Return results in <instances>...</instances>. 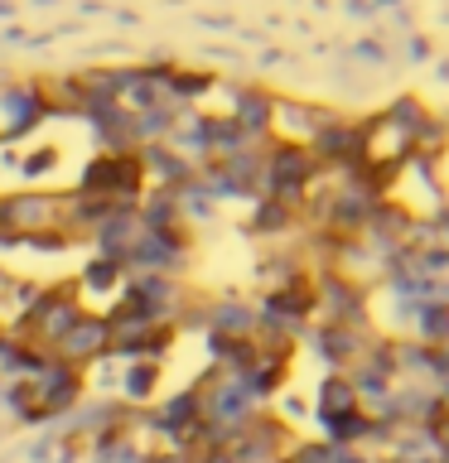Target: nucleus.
I'll list each match as a JSON object with an SVG mask.
<instances>
[{
  "instance_id": "nucleus-1",
  "label": "nucleus",
  "mask_w": 449,
  "mask_h": 463,
  "mask_svg": "<svg viewBox=\"0 0 449 463\" xmlns=\"http://www.w3.org/2000/svg\"><path fill=\"white\" fill-rule=\"evenodd\" d=\"M72 188L92 198H107L111 208H136L145 194V165L140 150H92L72 174Z\"/></svg>"
},
{
  "instance_id": "nucleus-2",
  "label": "nucleus",
  "mask_w": 449,
  "mask_h": 463,
  "mask_svg": "<svg viewBox=\"0 0 449 463\" xmlns=\"http://www.w3.org/2000/svg\"><path fill=\"white\" fill-rule=\"evenodd\" d=\"M87 309L78 299V289H72V280H43L39 299L29 304V314L14 324L10 333L14 338H24L29 347H39V353H53V343L63 338V333L78 324Z\"/></svg>"
},
{
  "instance_id": "nucleus-3",
  "label": "nucleus",
  "mask_w": 449,
  "mask_h": 463,
  "mask_svg": "<svg viewBox=\"0 0 449 463\" xmlns=\"http://www.w3.org/2000/svg\"><path fill=\"white\" fill-rule=\"evenodd\" d=\"M24 391H29V411H24L20 425L29 430V425H49V420H63L72 405L87 396V376H82L78 367H68V362L49 357V362H43V367L24 382Z\"/></svg>"
},
{
  "instance_id": "nucleus-4",
  "label": "nucleus",
  "mask_w": 449,
  "mask_h": 463,
  "mask_svg": "<svg viewBox=\"0 0 449 463\" xmlns=\"http://www.w3.org/2000/svg\"><path fill=\"white\" fill-rule=\"evenodd\" d=\"M107 353H111V324H107V314H97V309H87L78 324L53 343V357L68 362V367H78V372H87L97 357H107Z\"/></svg>"
},
{
  "instance_id": "nucleus-5",
  "label": "nucleus",
  "mask_w": 449,
  "mask_h": 463,
  "mask_svg": "<svg viewBox=\"0 0 449 463\" xmlns=\"http://www.w3.org/2000/svg\"><path fill=\"white\" fill-rule=\"evenodd\" d=\"M72 289H78V299H82V309H97V314H107L116 295H121V285H126V270L116 266V260L107 256H87L78 270L68 275Z\"/></svg>"
},
{
  "instance_id": "nucleus-6",
  "label": "nucleus",
  "mask_w": 449,
  "mask_h": 463,
  "mask_svg": "<svg viewBox=\"0 0 449 463\" xmlns=\"http://www.w3.org/2000/svg\"><path fill=\"white\" fill-rule=\"evenodd\" d=\"M140 237H145L140 213L136 208H111L107 217H101V227L87 237V246H92V256H107V260H116V266H126V256L140 246Z\"/></svg>"
},
{
  "instance_id": "nucleus-7",
  "label": "nucleus",
  "mask_w": 449,
  "mask_h": 463,
  "mask_svg": "<svg viewBox=\"0 0 449 463\" xmlns=\"http://www.w3.org/2000/svg\"><path fill=\"white\" fill-rule=\"evenodd\" d=\"M159 382H165V362H121L116 401L130 405V411H145V405H155Z\"/></svg>"
},
{
  "instance_id": "nucleus-8",
  "label": "nucleus",
  "mask_w": 449,
  "mask_h": 463,
  "mask_svg": "<svg viewBox=\"0 0 449 463\" xmlns=\"http://www.w3.org/2000/svg\"><path fill=\"white\" fill-rule=\"evenodd\" d=\"M208 333H217V338H256V304L237 295L208 299Z\"/></svg>"
},
{
  "instance_id": "nucleus-9",
  "label": "nucleus",
  "mask_w": 449,
  "mask_h": 463,
  "mask_svg": "<svg viewBox=\"0 0 449 463\" xmlns=\"http://www.w3.org/2000/svg\"><path fill=\"white\" fill-rule=\"evenodd\" d=\"M43 280H29V275H14L0 266V328H14L29 314V304L39 299Z\"/></svg>"
},
{
  "instance_id": "nucleus-10",
  "label": "nucleus",
  "mask_w": 449,
  "mask_h": 463,
  "mask_svg": "<svg viewBox=\"0 0 449 463\" xmlns=\"http://www.w3.org/2000/svg\"><path fill=\"white\" fill-rule=\"evenodd\" d=\"M72 246H78V241H72L68 232H34V237H24V241H20V251H29V256H49V260H63Z\"/></svg>"
},
{
  "instance_id": "nucleus-11",
  "label": "nucleus",
  "mask_w": 449,
  "mask_h": 463,
  "mask_svg": "<svg viewBox=\"0 0 449 463\" xmlns=\"http://www.w3.org/2000/svg\"><path fill=\"white\" fill-rule=\"evenodd\" d=\"M0 439H5V425H0Z\"/></svg>"
}]
</instances>
